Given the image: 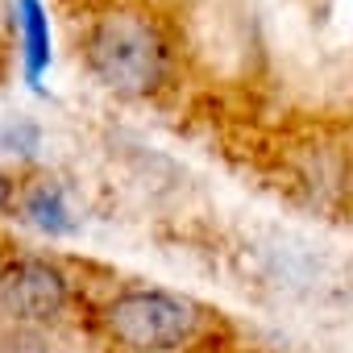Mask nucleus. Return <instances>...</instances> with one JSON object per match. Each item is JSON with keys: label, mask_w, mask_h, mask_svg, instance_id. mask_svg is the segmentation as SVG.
Instances as JSON below:
<instances>
[{"label": "nucleus", "mask_w": 353, "mask_h": 353, "mask_svg": "<svg viewBox=\"0 0 353 353\" xmlns=\"http://www.w3.org/2000/svg\"><path fill=\"white\" fill-rule=\"evenodd\" d=\"M100 324L125 353H183L200 336L204 312L179 291L129 287L104 303Z\"/></svg>", "instance_id": "1"}, {"label": "nucleus", "mask_w": 353, "mask_h": 353, "mask_svg": "<svg viewBox=\"0 0 353 353\" xmlns=\"http://www.w3.org/2000/svg\"><path fill=\"white\" fill-rule=\"evenodd\" d=\"M88 71L117 96H150L166 79V46L137 13H108L83 38Z\"/></svg>", "instance_id": "2"}, {"label": "nucleus", "mask_w": 353, "mask_h": 353, "mask_svg": "<svg viewBox=\"0 0 353 353\" xmlns=\"http://www.w3.org/2000/svg\"><path fill=\"white\" fill-rule=\"evenodd\" d=\"M71 307V279L59 262L26 254L0 270V312L13 324L46 328Z\"/></svg>", "instance_id": "3"}, {"label": "nucleus", "mask_w": 353, "mask_h": 353, "mask_svg": "<svg viewBox=\"0 0 353 353\" xmlns=\"http://www.w3.org/2000/svg\"><path fill=\"white\" fill-rule=\"evenodd\" d=\"M21 216L46 237H71L79 229V216L71 208V196L59 179H38L21 192Z\"/></svg>", "instance_id": "4"}, {"label": "nucleus", "mask_w": 353, "mask_h": 353, "mask_svg": "<svg viewBox=\"0 0 353 353\" xmlns=\"http://www.w3.org/2000/svg\"><path fill=\"white\" fill-rule=\"evenodd\" d=\"M17 34H21V63H26V79L38 88L42 75L50 71V21L42 0H17Z\"/></svg>", "instance_id": "5"}, {"label": "nucleus", "mask_w": 353, "mask_h": 353, "mask_svg": "<svg viewBox=\"0 0 353 353\" xmlns=\"http://www.w3.org/2000/svg\"><path fill=\"white\" fill-rule=\"evenodd\" d=\"M0 353H59V345L50 341L46 328H30V324H13L0 332Z\"/></svg>", "instance_id": "6"}, {"label": "nucleus", "mask_w": 353, "mask_h": 353, "mask_svg": "<svg viewBox=\"0 0 353 353\" xmlns=\"http://www.w3.org/2000/svg\"><path fill=\"white\" fill-rule=\"evenodd\" d=\"M38 145H42V129L34 121H26V117H17V121H9L5 129H0V150H5V154L30 158Z\"/></svg>", "instance_id": "7"}, {"label": "nucleus", "mask_w": 353, "mask_h": 353, "mask_svg": "<svg viewBox=\"0 0 353 353\" xmlns=\"http://www.w3.org/2000/svg\"><path fill=\"white\" fill-rule=\"evenodd\" d=\"M13 196H17V183H9L5 174H0V208H9V204H13Z\"/></svg>", "instance_id": "8"}]
</instances>
